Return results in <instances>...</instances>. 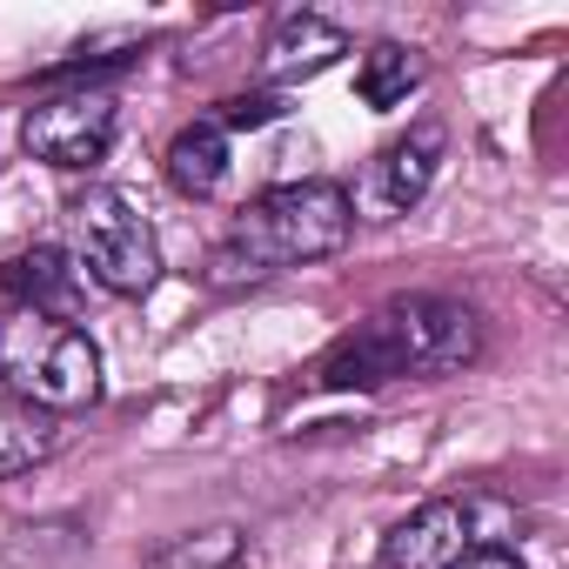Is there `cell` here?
Segmentation results:
<instances>
[{
	"instance_id": "cell-1",
	"label": "cell",
	"mask_w": 569,
	"mask_h": 569,
	"mask_svg": "<svg viewBox=\"0 0 569 569\" xmlns=\"http://www.w3.org/2000/svg\"><path fill=\"white\" fill-rule=\"evenodd\" d=\"M482 356V316L449 296H396L369 322H356L322 356V389H382V382H429L462 376Z\"/></svg>"
},
{
	"instance_id": "cell-2",
	"label": "cell",
	"mask_w": 569,
	"mask_h": 569,
	"mask_svg": "<svg viewBox=\"0 0 569 569\" xmlns=\"http://www.w3.org/2000/svg\"><path fill=\"white\" fill-rule=\"evenodd\" d=\"M349 234H356V208L342 181H281L228 221V234L208 254V281L214 289H241V281L289 274V268L342 254Z\"/></svg>"
},
{
	"instance_id": "cell-3",
	"label": "cell",
	"mask_w": 569,
	"mask_h": 569,
	"mask_svg": "<svg viewBox=\"0 0 569 569\" xmlns=\"http://www.w3.org/2000/svg\"><path fill=\"white\" fill-rule=\"evenodd\" d=\"M0 382H8L14 402L41 416H74L101 396V349L88 329L61 316L8 309L0 316Z\"/></svg>"
},
{
	"instance_id": "cell-4",
	"label": "cell",
	"mask_w": 569,
	"mask_h": 569,
	"mask_svg": "<svg viewBox=\"0 0 569 569\" xmlns=\"http://www.w3.org/2000/svg\"><path fill=\"white\" fill-rule=\"evenodd\" d=\"M68 241H74V261L101 281L108 296H148L161 281V241H154V221L141 214V201L128 188H81L68 201Z\"/></svg>"
},
{
	"instance_id": "cell-5",
	"label": "cell",
	"mask_w": 569,
	"mask_h": 569,
	"mask_svg": "<svg viewBox=\"0 0 569 569\" xmlns=\"http://www.w3.org/2000/svg\"><path fill=\"white\" fill-rule=\"evenodd\" d=\"M121 128V101L108 81H81V88H54L21 114V148L61 174H81L94 161H108Z\"/></svg>"
},
{
	"instance_id": "cell-6",
	"label": "cell",
	"mask_w": 569,
	"mask_h": 569,
	"mask_svg": "<svg viewBox=\"0 0 569 569\" xmlns=\"http://www.w3.org/2000/svg\"><path fill=\"white\" fill-rule=\"evenodd\" d=\"M496 522H509V509L489 496H436L382 536V569H449L469 549H509Z\"/></svg>"
},
{
	"instance_id": "cell-7",
	"label": "cell",
	"mask_w": 569,
	"mask_h": 569,
	"mask_svg": "<svg viewBox=\"0 0 569 569\" xmlns=\"http://www.w3.org/2000/svg\"><path fill=\"white\" fill-rule=\"evenodd\" d=\"M449 154V128L442 121H416L409 134H396L389 148H376V161L362 168V181L349 188L356 221H402L442 174Z\"/></svg>"
},
{
	"instance_id": "cell-8",
	"label": "cell",
	"mask_w": 569,
	"mask_h": 569,
	"mask_svg": "<svg viewBox=\"0 0 569 569\" xmlns=\"http://www.w3.org/2000/svg\"><path fill=\"white\" fill-rule=\"evenodd\" d=\"M349 54V34L329 21V14H281L274 28H268V41H261V81H274V88H289V81H309V74H322V68H336Z\"/></svg>"
},
{
	"instance_id": "cell-9",
	"label": "cell",
	"mask_w": 569,
	"mask_h": 569,
	"mask_svg": "<svg viewBox=\"0 0 569 569\" xmlns=\"http://www.w3.org/2000/svg\"><path fill=\"white\" fill-rule=\"evenodd\" d=\"M168 188L174 194H188V201H214L221 194V181H228V134H221V121L214 114H201V121H188L174 141H168Z\"/></svg>"
},
{
	"instance_id": "cell-10",
	"label": "cell",
	"mask_w": 569,
	"mask_h": 569,
	"mask_svg": "<svg viewBox=\"0 0 569 569\" xmlns=\"http://www.w3.org/2000/svg\"><path fill=\"white\" fill-rule=\"evenodd\" d=\"M0 289L14 296V309H34V316H61L74 322V268L61 248H28L0 268Z\"/></svg>"
},
{
	"instance_id": "cell-11",
	"label": "cell",
	"mask_w": 569,
	"mask_h": 569,
	"mask_svg": "<svg viewBox=\"0 0 569 569\" xmlns=\"http://www.w3.org/2000/svg\"><path fill=\"white\" fill-rule=\"evenodd\" d=\"M54 449H61V422H54V416L28 409V402H14V396H0V482L41 469Z\"/></svg>"
},
{
	"instance_id": "cell-12",
	"label": "cell",
	"mask_w": 569,
	"mask_h": 569,
	"mask_svg": "<svg viewBox=\"0 0 569 569\" xmlns=\"http://www.w3.org/2000/svg\"><path fill=\"white\" fill-rule=\"evenodd\" d=\"M248 562V529L241 522H201L181 529L174 542H161L148 556V569H241Z\"/></svg>"
},
{
	"instance_id": "cell-13",
	"label": "cell",
	"mask_w": 569,
	"mask_h": 569,
	"mask_svg": "<svg viewBox=\"0 0 569 569\" xmlns=\"http://www.w3.org/2000/svg\"><path fill=\"white\" fill-rule=\"evenodd\" d=\"M356 88H362L369 108H402L422 88V54L402 48V41H376L362 54V68H356Z\"/></svg>"
},
{
	"instance_id": "cell-14",
	"label": "cell",
	"mask_w": 569,
	"mask_h": 569,
	"mask_svg": "<svg viewBox=\"0 0 569 569\" xmlns=\"http://www.w3.org/2000/svg\"><path fill=\"white\" fill-rule=\"evenodd\" d=\"M281 114H289V101H281V94H234L214 121H221V134H234V128H268Z\"/></svg>"
},
{
	"instance_id": "cell-15",
	"label": "cell",
	"mask_w": 569,
	"mask_h": 569,
	"mask_svg": "<svg viewBox=\"0 0 569 569\" xmlns=\"http://www.w3.org/2000/svg\"><path fill=\"white\" fill-rule=\"evenodd\" d=\"M449 569H522V556H516V549H469V556H456Z\"/></svg>"
}]
</instances>
